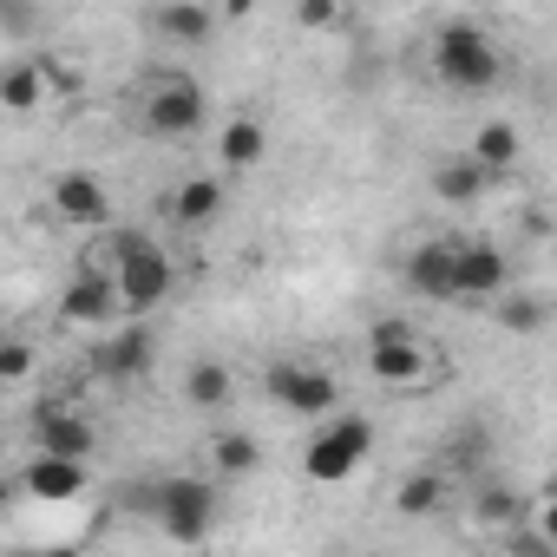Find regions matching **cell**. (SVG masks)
<instances>
[{
	"label": "cell",
	"instance_id": "cell-1",
	"mask_svg": "<svg viewBox=\"0 0 557 557\" xmlns=\"http://www.w3.org/2000/svg\"><path fill=\"white\" fill-rule=\"evenodd\" d=\"M433 79L446 86V92H492L498 79H505V60H498V47H492V34L485 27H472V21H446V27H433Z\"/></svg>",
	"mask_w": 557,
	"mask_h": 557
},
{
	"label": "cell",
	"instance_id": "cell-2",
	"mask_svg": "<svg viewBox=\"0 0 557 557\" xmlns=\"http://www.w3.org/2000/svg\"><path fill=\"white\" fill-rule=\"evenodd\" d=\"M368 453H374V420H368V413H329V420L315 426L309 453H302V472H309L315 485H342V479L361 472Z\"/></svg>",
	"mask_w": 557,
	"mask_h": 557
},
{
	"label": "cell",
	"instance_id": "cell-3",
	"mask_svg": "<svg viewBox=\"0 0 557 557\" xmlns=\"http://www.w3.org/2000/svg\"><path fill=\"white\" fill-rule=\"evenodd\" d=\"M151 518L171 544H203L210 524H216V485L190 479V472H171V479L151 485Z\"/></svg>",
	"mask_w": 557,
	"mask_h": 557
},
{
	"label": "cell",
	"instance_id": "cell-4",
	"mask_svg": "<svg viewBox=\"0 0 557 557\" xmlns=\"http://www.w3.org/2000/svg\"><path fill=\"white\" fill-rule=\"evenodd\" d=\"M112 275H119L125 315H158V309L177 296V262H171V249L151 243V236H132V249L112 262Z\"/></svg>",
	"mask_w": 557,
	"mask_h": 557
},
{
	"label": "cell",
	"instance_id": "cell-5",
	"mask_svg": "<svg viewBox=\"0 0 557 557\" xmlns=\"http://www.w3.org/2000/svg\"><path fill=\"white\" fill-rule=\"evenodd\" d=\"M145 132L151 138H164V145H184V138H197L203 132V119H210V106H203V92H197V79L190 73H158V79H145Z\"/></svg>",
	"mask_w": 557,
	"mask_h": 557
},
{
	"label": "cell",
	"instance_id": "cell-6",
	"mask_svg": "<svg viewBox=\"0 0 557 557\" xmlns=\"http://www.w3.org/2000/svg\"><path fill=\"white\" fill-rule=\"evenodd\" d=\"M262 400H275L283 413L329 420V413L342 407V387H335V374L315 368V361H275V368L262 374Z\"/></svg>",
	"mask_w": 557,
	"mask_h": 557
},
{
	"label": "cell",
	"instance_id": "cell-7",
	"mask_svg": "<svg viewBox=\"0 0 557 557\" xmlns=\"http://www.w3.org/2000/svg\"><path fill=\"white\" fill-rule=\"evenodd\" d=\"M368 381H374V387H394V394L440 381L433 342H420V329H413V335H368Z\"/></svg>",
	"mask_w": 557,
	"mask_h": 557
},
{
	"label": "cell",
	"instance_id": "cell-8",
	"mask_svg": "<svg viewBox=\"0 0 557 557\" xmlns=\"http://www.w3.org/2000/svg\"><path fill=\"white\" fill-rule=\"evenodd\" d=\"M47 203L66 230H112V190L99 171H53Z\"/></svg>",
	"mask_w": 557,
	"mask_h": 557
},
{
	"label": "cell",
	"instance_id": "cell-9",
	"mask_svg": "<svg viewBox=\"0 0 557 557\" xmlns=\"http://www.w3.org/2000/svg\"><path fill=\"white\" fill-rule=\"evenodd\" d=\"M60 315L73 322V329H119V315H125V296H119V275L112 269H79L73 283H66V296H60Z\"/></svg>",
	"mask_w": 557,
	"mask_h": 557
},
{
	"label": "cell",
	"instance_id": "cell-10",
	"mask_svg": "<svg viewBox=\"0 0 557 557\" xmlns=\"http://www.w3.org/2000/svg\"><path fill=\"white\" fill-rule=\"evenodd\" d=\"M407 289L426 302H459V236H426L407 256Z\"/></svg>",
	"mask_w": 557,
	"mask_h": 557
},
{
	"label": "cell",
	"instance_id": "cell-11",
	"mask_svg": "<svg viewBox=\"0 0 557 557\" xmlns=\"http://www.w3.org/2000/svg\"><path fill=\"white\" fill-rule=\"evenodd\" d=\"M86 485H92V479H86V459H73V453H40V446H34V459H27V472H21V492H27L34 505H73Z\"/></svg>",
	"mask_w": 557,
	"mask_h": 557
},
{
	"label": "cell",
	"instance_id": "cell-12",
	"mask_svg": "<svg viewBox=\"0 0 557 557\" xmlns=\"http://www.w3.org/2000/svg\"><path fill=\"white\" fill-rule=\"evenodd\" d=\"M511 289V256L485 236L459 243V302H498Z\"/></svg>",
	"mask_w": 557,
	"mask_h": 557
},
{
	"label": "cell",
	"instance_id": "cell-13",
	"mask_svg": "<svg viewBox=\"0 0 557 557\" xmlns=\"http://www.w3.org/2000/svg\"><path fill=\"white\" fill-rule=\"evenodd\" d=\"M34 446H40V453H73V459H86V453L99 446V426H92L79 407H66V400H40V407H34Z\"/></svg>",
	"mask_w": 557,
	"mask_h": 557
},
{
	"label": "cell",
	"instance_id": "cell-14",
	"mask_svg": "<svg viewBox=\"0 0 557 557\" xmlns=\"http://www.w3.org/2000/svg\"><path fill=\"white\" fill-rule=\"evenodd\" d=\"M151 34L164 47H210L216 40V14H210V0H158Z\"/></svg>",
	"mask_w": 557,
	"mask_h": 557
},
{
	"label": "cell",
	"instance_id": "cell-15",
	"mask_svg": "<svg viewBox=\"0 0 557 557\" xmlns=\"http://www.w3.org/2000/svg\"><path fill=\"white\" fill-rule=\"evenodd\" d=\"M151 368V329H145V315H132L125 329H106V342H99V374L106 381H132V374H145Z\"/></svg>",
	"mask_w": 557,
	"mask_h": 557
},
{
	"label": "cell",
	"instance_id": "cell-16",
	"mask_svg": "<svg viewBox=\"0 0 557 557\" xmlns=\"http://www.w3.org/2000/svg\"><path fill=\"white\" fill-rule=\"evenodd\" d=\"M223 177H210V171H197V177H184L177 190H171V223L177 230H210L216 216H223Z\"/></svg>",
	"mask_w": 557,
	"mask_h": 557
},
{
	"label": "cell",
	"instance_id": "cell-17",
	"mask_svg": "<svg viewBox=\"0 0 557 557\" xmlns=\"http://www.w3.org/2000/svg\"><path fill=\"white\" fill-rule=\"evenodd\" d=\"M262 158H269V132H262V119L236 112V119L216 125V164H223V171H256Z\"/></svg>",
	"mask_w": 557,
	"mask_h": 557
},
{
	"label": "cell",
	"instance_id": "cell-18",
	"mask_svg": "<svg viewBox=\"0 0 557 557\" xmlns=\"http://www.w3.org/2000/svg\"><path fill=\"white\" fill-rule=\"evenodd\" d=\"M492 177H498V171H485L472 151H459V158L433 164V197H440V203H453V210H466V203H479V197L492 190Z\"/></svg>",
	"mask_w": 557,
	"mask_h": 557
},
{
	"label": "cell",
	"instance_id": "cell-19",
	"mask_svg": "<svg viewBox=\"0 0 557 557\" xmlns=\"http://www.w3.org/2000/svg\"><path fill=\"white\" fill-rule=\"evenodd\" d=\"M184 400H190L197 413H223V407L236 400V374H230L223 361H190V368H184Z\"/></svg>",
	"mask_w": 557,
	"mask_h": 557
},
{
	"label": "cell",
	"instance_id": "cell-20",
	"mask_svg": "<svg viewBox=\"0 0 557 557\" xmlns=\"http://www.w3.org/2000/svg\"><path fill=\"white\" fill-rule=\"evenodd\" d=\"M472 158H479L485 171H498V177H505V171L524 158V132H518L511 119H485V125L472 132Z\"/></svg>",
	"mask_w": 557,
	"mask_h": 557
},
{
	"label": "cell",
	"instance_id": "cell-21",
	"mask_svg": "<svg viewBox=\"0 0 557 557\" xmlns=\"http://www.w3.org/2000/svg\"><path fill=\"white\" fill-rule=\"evenodd\" d=\"M47 60H14L8 73H0V106L8 112H34L40 99H47Z\"/></svg>",
	"mask_w": 557,
	"mask_h": 557
},
{
	"label": "cell",
	"instance_id": "cell-22",
	"mask_svg": "<svg viewBox=\"0 0 557 557\" xmlns=\"http://www.w3.org/2000/svg\"><path fill=\"white\" fill-rule=\"evenodd\" d=\"M203 453H210V472H216V479H249V472L262 466V446H256L249 433H210Z\"/></svg>",
	"mask_w": 557,
	"mask_h": 557
},
{
	"label": "cell",
	"instance_id": "cell-23",
	"mask_svg": "<svg viewBox=\"0 0 557 557\" xmlns=\"http://www.w3.org/2000/svg\"><path fill=\"white\" fill-rule=\"evenodd\" d=\"M446 505V472H407L400 492H394V511L400 518H433Z\"/></svg>",
	"mask_w": 557,
	"mask_h": 557
},
{
	"label": "cell",
	"instance_id": "cell-24",
	"mask_svg": "<svg viewBox=\"0 0 557 557\" xmlns=\"http://www.w3.org/2000/svg\"><path fill=\"white\" fill-rule=\"evenodd\" d=\"M472 518H479V524H492V531H505V524H524V518H531V505H524L511 485H479V492H472Z\"/></svg>",
	"mask_w": 557,
	"mask_h": 557
},
{
	"label": "cell",
	"instance_id": "cell-25",
	"mask_svg": "<svg viewBox=\"0 0 557 557\" xmlns=\"http://www.w3.org/2000/svg\"><path fill=\"white\" fill-rule=\"evenodd\" d=\"M492 315H498V329H511V335H537V329L550 322V309H544L537 296H511V289L492 302Z\"/></svg>",
	"mask_w": 557,
	"mask_h": 557
},
{
	"label": "cell",
	"instance_id": "cell-26",
	"mask_svg": "<svg viewBox=\"0 0 557 557\" xmlns=\"http://www.w3.org/2000/svg\"><path fill=\"white\" fill-rule=\"evenodd\" d=\"M511 544H531V550H557V492L531 498V531L518 524V531H511Z\"/></svg>",
	"mask_w": 557,
	"mask_h": 557
},
{
	"label": "cell",
	"instance_id": "cell-27",
	"mask_svg": "<svg viewBox=\"0 0 557 557\" xmlns=\"http://www.w3.org/2000/svg\"><path fill=\"white\" fill-rule=\"evenodd\" d=\"M296 27L302 34H335L342 27V0H296Z\"/></svg>",
	"mask_w": 557,
	"mask_h": 557
},
{
	"label": "cell",
	"instance_id": "cell-28",
	"mask_svg": "<svg viewBox=\"0 0 557 557\" xmlns=\"http://www.w3.org/2000/svg\"><path fill=\"white\" fill-rule=\"evenodd\" d=\"M27 374H34V348H27V342H8V348H0V381L21 387Z\"/></svg>",
	"mask_w": 557,
	"mask_h": 557
},
{
	"label": "cell",
	"instance_id": "cell-29",
	"mask_svg": "<svg viewBox=\"0 0 557 557\" xmlns=\"http://www.w3.org/2000/svg\"><path fill=\"white\" fill-rule=\"evenodd\" d=\"M479 459H485V426L453 433V466H479Z\"/></svg>",
	"mask_w": 557,
	"mask_h": 557
}]
</instances>
